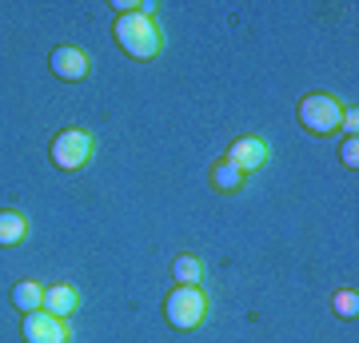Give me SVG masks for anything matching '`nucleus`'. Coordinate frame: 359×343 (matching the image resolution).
Masks as SVG:
<instances>
[{
  "mask_svg": "<svg viewBox=\"0 0 359 343\" xmlns=\"http://www.w3.org/2000/svg\"><path fill=\"white\" fill-rule=\"evenodd\" d=\"M112 40L116 48L124 52L136 64H152L164 52V28L152 16V4H144L136 13H120L112 20Z\"/></svg>",
  "mask_w": 359,
  "mask_h": 343,
  "instance_id": "nucleus-1",
  "label": "nucleus"
},
{
  "mask_svg": "<svg viewBox=\"0 0 359 343\" xmlns=\"http://www.w3.org/2000/svg\"><path fill=\"white\" fill-rule=\"evenodd\" d=\"M208 311H212V300H208L204 283H176L172 292L164 295V319L176 331H200L208 323Z\"/></svg>",
  "mask_w": 359,
  "mask_h": 343,
  "instance_id": "nucleus-2",
  "label": "nucleus"
},
{
  "mask_svg": "<svg viewBox=\"0 0 359 343\" xmlns=\"http://www.w3.org/2000/svg\"><path fill=\"white\" fill-rule=\"evenodd\" d=\"M295 120L299 128L316 136V140H332L335 132H339V120H344V104L335 100L332 92H308V96H299V108H295Z\"/></svg>",
  "mask_w": 359,
  "mask_h": 343,
  "instance_id": "nucleus-3",
  "label": "nucleus"
},
{
  "mask_svg": "<svg viewBox=\"0 0 359 343\" xmlns=\"http://www.w3.org/2000/svg\"><path fill=\"white\" fill-rule=\"evenodd\" d=\"M92 156H96V136H92L88 128H60L48 144V160L56 172H84L92 164Z\"/></svg>",
  "mask_w": 359,
  "mask_h": 343,
  "instance_id": "nucleus-4",
  "label": "nucleus"
},
{
  "mask_svg": "<svg viewBox=\"0 0 359 343\" xmlns=\"http://www.w3.org/2000/svg\"><path fill=\"white\" fill-rule=\"evenodd\" d=\"M224 160H228V164H236L244 176H256V172H264V168H268L271 144L264 140V136H256V132H248V136H236V140L228 144Z\"/></svg>",
  "mask_w": 359,
  "mask_h": 343,
  "instance_id": "nucleus-5",
  "label": "nucleus"
},
{
  "mask_svg": "<svg viewBox=\"0 0 359 343\" xmlns=\"http://www.w3.org/2000/svg\"><path fill=\"white\" fill-rule=\"evenodd\" d=\"M20 335H25V343H72V323L48 316V311H28V316H20Z\"/></svg>",
  "mask_w": 359,
  "mask_h": 343,
  "instance_id": "nucleus-6",
  "label": "nucleus"
},
{
  "mask_svg": "<svg viewBox=\"0 0 359 343\" xmlns=\"http://www.w3.org/2000/svg\"><path fill=\"white\" fill-rule=\"evenodd\" d=\"M48 68H52V76H60V80H84L92 72V60L80 44H56L48 52Z\"/></svg>",
  "mask_w": 359,
  "mask_h": 343,
  "instance_id": "nucleus-7",
  "label": "nucleus"
},
{
  "mask_svg": "<svg viewBox=\"0 0 359 343\" xmlns=\"http://www.w3.org/2000/svg\"><path fill=\"white\" fill-rule=\"evenodd\" d=\"M40 311H48V316L56 319H72L80 311V288L72 280H56L44 288V304H40Z\"/></svg>",
  "mask_w": 359,
  "mask_h": 343,
  "instance_id": "nucleus-8",
  "label": "nucleus"
},
{
  "mask_svg": "<svg viewBox=\"0 0 359 343\" xmlns=\"http://www.w3.org/2000/svg\"><path fill=\"white\" fill-rule=\"evenodd\" d=\"M248 184V176L240 172L236 164H228L224 156H216L212 160V168H208V188L216 191V196H240Z\"/></svg>",
  "mask_w": 359,
  "mask_h": 343,
  "instance_id": "nucleus-9",
  "label": "nucleus"
},
{
  "mask_svg": "<svg viewBox=\"0 0 359 343\" xmlns=\"http://www.w3.org/2000/svg\"><path fill=\"white\" fill-rule=\"evenodd\" d=\"M28 240V216L20 208H0V248H16Z\"/></svg>",
  "mask_w": 359,
  "mask_h": 343,
  "instance_id": "nucleus-10",
  "label": "nucleus"
},
{
  "mask_svg": "<svg viewBox=\"0 0 359 343\" xmlns=\"http://www.w3.org/2000/svg\"><path fill=\"white\" fill-rule=\"evenodd\" d=\"M8 300H13V307L20 311V316H28V311H40V304H44V283H36V280H16L13 292H8Z\"/></svg>",
  "mask_w": 359,
  "mask_h": 343,
  "instance_id": "nucleus-11",
  "label": "nucleus"
},
{
  "mask_svg": "<svg viewBox=\"0 0 359 343\" xmlns=\"http://www.w3.org/2000/svg\"><path fill=\"white\" fill-rule=\"evenodd\" d=\"M172 280L176 283H204V260L200 255H192V252H180L176 260H172Z\"/></svg>",
  "mask_w": 359,
  "mask_h": 343,
  "instance_id": "nucleus-12",
  "label": "nucleus"
},
{
  "mask_svg": "<svg viewBox=\"0 0 359 343\" xmlns=\"http://www.w3.org/2000/svg\"><path fill=\"white\" fill-rule=\"evenodd\" d=\"M332 311L339 319H355L359 316V295H355V288H339V292L332 295Z\"/></svg>",
  "mask_w": 359,
  "mask_h": 343,
  "instance_id": "nucleus-13",
  "label": "nucleus"
},
{
  "mask_svg": "<svg viewBox=\"0 0 359 343\" xmlns=\"http://www.w3.org/2000/svg\"><path fill=\"white\" fill-rule=\"evenodd\" d=\"M339 164H344L347 172L359 168V136H344V144H339Z\"/></svg>",
  "mask_w": 359,
  "mask_h": 343,
  "instance_id": "nucleus-14",
  "label": "nucleus"
},
{
  "mask_svg": "<svg viewBox=\"0 0 359 343\" xmlns=\"http://www.w3.org/2000/svg\"><path fill=\"white\" fill-rule=\"evenodd\" d=\"M339 132H344V136H359V108H355V104H351V108H344Z\"/></svg>",
  "mask_w": 359,
  "mask_h": 343,
  "instance_id": "nucleus-15",
  "label": "nucleus"
}]
</instances>
